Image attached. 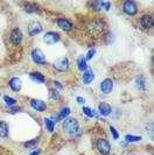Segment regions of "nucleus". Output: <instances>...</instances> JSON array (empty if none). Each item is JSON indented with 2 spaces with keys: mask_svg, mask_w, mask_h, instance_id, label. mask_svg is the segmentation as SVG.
<instances>
[{
  "mask_svg": "<svg viewBox=\"0 0 154 155\" xmlns=\"http://www.w3.org/2000/svg\"><path fill=\"white\" fill-rule=\"evenodd\" d=\"M63 130L69 134H72V133H76L78 131V121L76 119H67L64 123H63Z\"/></svg>",
  "mask_w": 154,
  "mask_h": 155,
  "instance_id": "1",
  "label": "nucleus"
},
{
  "mask_svg": "<svg viewBox=\"0 0 154 155\" xmlns=\"http://www.w3.org/2000/svg\"><path fill=\"white\" fill-rule=\"evenodd\" d=\"M97 149H98V152H99L100 154L108 155L110 153V150H111V146H110L108 140L99 139L97 141Z\"/></svg>",
  "mask_w": 154,
  "mask_h": 155,
  "instance_id": "2",
  "label": "nucleus"
},
{
  "mask_svg": "<svg viewBox=\"0 0 154 155\" xmlns=\"http://www.w3.org/2000/svg\"><path fill=\"white\" fill-rule=\"evenodd\" d=\"M123 9H124V12H125L126 14H129V15H134V14H137V12H138L137 4H136L134 1H130V0L124 2Z\"/></svg>",
  "mask_w": 154,
  "mask_h": 155,
  "instance_id": "3",
  "label": "nucleus"
},
{
  "mask_svg": "<svg viewBox=\"0 0 154 155\" xmlns=\"http://www.w3.org/2000/svg\"><path fill=\"white\" fill-rule=\"evenodd\" d=\"M54 68L59 71H67L69 69V62L65 57H61L54 62Z\"/></svg>",
  "mask_w": 154,
  "mask_h": 155,
  "instance_id": "4",
  "label": "nucleus"
},
{
  "mask_svg": "<svg viewBox=\"0 0 154 155\" xmlns=\"http://www.w3.org/2000/svg\"><path fill=\"white\" fill-rule=\"evenodd\" d=\"M32 58L33 61L38 64H45L46 63V57H45V54L40 50V49H34L32 51Z\"/></svg>",
  "mask_w": 154,
  "mask_h": 155,
  "instance_id": "5",
  "label": "nucleus"
},
{
  "mask_svg": "<svg viewBox=\"0 0 154 155\" xmlns=\"http://www.w3.org/2000/svg\"><path fill=\"white\" fill-rule=\"evenodd\" d=\"M41 31H42V26H41L40 22L33 21V22L29 23V26H28V33H29L31 36H35V35L40 34Z\"/></svg>",
  "mask_w": 154,
  "mask_h": 155,
  "instance_id": "6",
  "label": "nucleus"
},
{
  "mask_svg": "<svg viewBox=\"0 0 154 155\" xmlns=\"http://www.w3.org/2000/svg\"><path fill=\"white\" fill-rule=\"evenodd\" d=\"M59 40H60V35L55 31H48L47 34H45V38H43V41L47 45H54Z\"/></svg>",
  "mask_w": 154,
  "mask_h": 155,
  "instance_id": "7",
  "label": "nucleus"
},
{
  "mask_svg": "<svg viewBox=\"0 0 154 155\" xmlns=\"http://www.w3.org/2000/svg\"><path fill=\"white\" fill-rule=\"evenodd\" d=\"M11 41L13 45H20L22 41V33L19 28H14L11 33Z\"/></svg>",
  "mask_w": 154,
  "mask_h": 155,
  "instance_id": "8",
  "label": "nucleus"
},
{
  "mask_svg": "<svg viewBox=\"0 0 154 155\" xmlns=\"http://www.w3.org/2000/svg\"><path fill=\"white\" fill-rule=\"evenodd\" d=\"M112 89H113V82L110 79V78H106V79H104L103 82H102V84H100V90H102V92L105 93V94H108L112 91Z\"/></svg>",
  "mask_w": 154,
  "mask_h": 155,
  "instance_id": "9",
  "label": "nucleus"
},
{
  "mask_svg": "<svg viewBox=\"0 0 154 155\" xmlns=\"http://www.w3.org/2000/svg\"><path fill=\"white\" fill-rule=\"evenodd\" d=\"M57 25H59V27L63 29V31H69L72 29V23L70 22L68 19H59V21H57Z\"/></svg>",
  "mask_w": 154,
  "mask_h": 155,
  "instance_id": "10",
  "label": "nucleus"
},
{
  "mask_svg": "<svg viewBox=\"0 0 154 155\" xmlns=\"http://www.w3.org/2000/svg\"><path fill=\"white\" fill-rule=\"evenodd\" d=\"M31 106L33 109L36 110V111H40V112H42V111H45V110L47 109L46 104L42 101H38V99H32Z\"/></svg>",
  "mask_w": 154,
  "mask_h": 155,
  "instance_id": "11",
  "label": "nucleus"
},
{
  "mask_svg": "<svg viewBox=\"0 0 154 155\" xmlns=\"http://www.w3.org/2000/svg\"><path fill=\"white\" fill-rule=\"evenodd\" d=\"M98 111H99V113L102 116L106 117L111 113L112 109H111L110 104H108V103H100L99 106H98Z\"/></svg>",
  "mask_w": 154,
  "mask_h": 155,
  "instance_id": "12",
  "label": "nucleus"
},
{
  "mask_svg": "<svg viewBox=\"0 0 154 155\" xmlns=\"http://www.w3.org/2000/svg\"><path fill=\"white\" fill-rule=\"evenodd\" d=\"M141 26H142V28H145V29L151 28V27L153 26V18L151 15H144L141 18Z\"/></svg>",
  "mask_w": 154,
  "mask_h": 155,
  "instance_id": "13",
  "label": "nucleus"
},
{
  "mask_svg": "<svg viewBox=\"0 0 154 155\" xmlns=\"http://www.w3.org/2000/svg\"><path fill=\"white\" fill-rule=\"evenodd\" d=\"M9 86H11V89L13 90V91H20L21 90V81H20V78L18 77H14L12 78L11 81H9Z\"/></svg>",
  "mask_w": 154,
  "mask_h": 155,
  "instance_id": "14",
  "label": "nucleus"
},
{
  "mask_svg": "<svg viewBox=\"0 0 154 155\" xmlns=\"http://www.w3.org/2000/svg\"><path fill=\"white\" fill-rule=\"evenodd\" d=\"M93 79H95L93 71H91V70H86V71L84 72V75H83V82H84L85 84H90Z\"/></svg>",
  "mask_w": 154,
  "mask_h": 155,
  "instance_id": "15",
  "label": "nucleus"
},
{
  "mask_svg": "<svg viewBox=\"0 0 154 155\" xmlns=\"http://www.w3.org/2000/svg\"><path fill=\"white\" fill-rule=\"evenodd\" d=\"M8 135V125L0 120V138H6Z\"/></svg>",
  "mask_w": 154,
  "mask_h": 155,
  "instance_id": "16",
  "label": "nucleus"
},
{
  "mask_svg": "<svg viewBox=\"0 0 154 155\" xmlns=\"http://www.w3.org/2000/svg\"><path fill=\"white\" fill-rule=\"evenodd\" d=\"M31 78L33 79V81L38 82V83H43V82H45V77H43V75H41L40 72H32Z\"/></svg>",
  "mask_w": 154,
  "mask_h": 155,
  "instance_id": "17",
  "label": "nucleus"
},
{
  "mask_svg": "<svg viewBox=\"0 0 154 155\" xmlns=\"http://www.w3.org/2000/svg\"><path fill=\"white\" fill-rule=\"evenodd\" d=\"M86 68H88V65H86V60H85V57L81 56V57L78 58V69L81 70V71H85Z\"/></svg>",
  "mask_w": 154,
  "mask_h": 155,
  "instance_id": "18",
  "label": "nucleus"
},
{
  "mask_svg": "<svg viewBox=\"0 0 154 155\" xmlns=\"http://www.w3.org/2000/svg\"><path fill=\"white\" fill-rule=\"evenodd\" d=\"M25 11L28 12V13H35V12H38V6L34 5V4H27V5L25 6Z\"/></svg>",
  "mask_w": 154,
  "mask_h": 155,
  "instance_id": "19",
  "label": "nucleus"
},
{
  "mask_svg": "<svg viewBox=\"0 0 154 155\" xmlns=\"http://www.w3.org/2000/svg\"><path fill=\"white\" fill-rule=\"evenodd\" d=\"M45 121H46V127L47 130H48V132H54V126H55V121L53 120H50V119H45Z\"/></svg>",
  "mask_w": 154,
  "mask_h": 155,
  "instance_id": "20",
  "label": "nucleus"
},
{
  "mask_svg": "<svg viewBox=\"0 0 154 155\" xmlns=\"http://www.w3.org/2000/svg\"><path fill=\"white\" fill-rule=\"evenodd\" d=\"M70 114V109L69 107H63L60 112V116H59V119H64Z\"/></svg>",
  "mask_w": 154,
  "mask_h": 155,
  "instance_id": "21",
  "label": "nucleus"
},
{
  "mask_svg": "<svg viewBox=\"0 0 154 155\" xmlns=\"http://www.w3.org/2000/svg\"><path fill=\"white\" fill-rule=\"evenodd\" d=\"M4 101H5L6 105H8V106H13V105L16 104L15 99H13V98H11V97H8V96H4Z\"/></svg>",
  "mask_w": 154,
  "mask_h": 155,
  "instance_id": "22",
  "label": "nucleus"
},
{
  "mask_svg": "<svg viewBox=\"0 0 154 155\" xmlns=\"http://www.w3.org/2000/svg\"><path fill=\"white\" fill-rule=\"evenodd\" d=\"M125 140L127 142H137V141H140L141 140V137H134V135H126L125 137Z\"/></svg>",
  "mask_w": 154,
  "mask_h": 155,
  "instance_id": "23",
  "label": "nucleus"
},
{
  "mask_svg": "<svg viewBox=\"0 0 154 155\" xmlns=\"http://www.w3.org/2000/svg\"><path fill=\"white\" fill-rule=\"evenodd\" d=\"M83 112H84L85 114L88 117H91V118H93V117L96 116V113H95V111H92L91 109H89V107H83Z\"/></svg>",
  "mask_w": 154,
  "mask_h": 155,
  "instance_id": "24",
  "label": "nucleus"
},
{
  "mask_svg": "<svg viewBox=\"0 0 154 155\" xmlns=\"http://www.w3.org/2000/svg\"><path fill=\"white\" fill-rule=\"evenodd\" d=\"M137 85H138L141 90H144V89H145V78L139 77L138 79H137Z\"/></svg>",
  "mask_w": 154,
  "mask_h": 155,
  "instance_id": "25",
  "label": "nucleus"
},
{
  "mask_svg": "<svg viewBox=\"0 0 154 155\" xmlns=\"http://www.w3.org/2000/svg\"><path fill=\"white\" fill-rule=\"evenodd\" d=\"M95 54H96V49H91V50H89V53H88V55H86L85 60H91Z\"/></svg>",
  "mask_w": 154,
  "mask_h": 155,
  "instance_id": "26",
  "label": "nucleus"
},
{
  "mask_svg": "<svg viewBox=\"0 0 154 155\" xmlns=\"http://www.w3.org/2000/svg\"><path fill=\"white\" fill-rule=\"evenodd\" d=\"M49 97H50V99H53V98H54V99H59V98H60V94L56 92V91H53V90H52Z\"/></svg>",
  "mask_w": 154,
  "mask_h": 155,
  "instance_id": "27",
  "label": "nucleus"
},
{
  "mask_svg": "<svg viewBox=\"0 0 154 155\" xmlns=\"http://www.w3.org/2000/svg\"><path fill=\"white\" fill-rule=\"evenodd\" d=\"M36 143H38V140L34 139V140H32V141H29V142H26L25 146H26V147H32V146H34V145H36Z\"/></svg>",
  "mask_w": 154,
  "mask_h": 155,
  "instance_id": "28",
  "label": "nucleus"
},
{
  "mask_svg": "<svg viewBox=\"0 0 154 155\" xmlns=\"http://www.w3.org/2000/svg\"><path fill=\"white\" fill-rule=\"evenodd\" d=\"M110 130H111V132H112V135H113V138H115V139H118V138H119V134L117 133V131H116L115 127H113V126H111V127H110Z\"/></svg>",
  "mask_w": 154,
  "mask_h": 155,
  "instance_id": "29",
  "label": "nucleus"
},
{
  "mask_svg": "<svg viewBox=\"0 0 154 155\" xmlns=\"http://www.w3.org/2000/svg\"><path fill=\"white\" fill-rule=\"evenodd\" d=\"M102 7H104V9L109 11L110 7H111V4L110 2H102Z\"/></svg>",
  "mask_w": 154,
  "mask_h": 155,
  "instance_id": "30",
  "label": "nucleus"
},
{
  "mask_svg": "<svg viewBox=\"0 0 154 155\" xmlns=\"http://www.w3.org/2000/svg\"><path fill=\"white\" fill-rule=\"evenodd\" d=\"M77 101L79 103V104H84V98H82V97H77Z\"/></svg>",
  "mask_w": 154,
  "mask_h": 155,
  "instance_id": "31",
  "label": "nucleus"
},
{
  "mask_svg": "<svg viewBox=\"0 0 154 155\" xmlns=\"http://www.w3.org/2000/svg\"><path fill=\"white\" fill-rule=\"evenodd\" d=\"M9 111H11V113H16L18 111H20V109H11Z\"/></svg>",
  "mask_w": 154,
  "mask_h": 155,
  "instance_id": "32",
  "label": "nucleus"
},
{
  "mask_svg": "<svg viewBox=\"0 0 154 155\" xmlns=\"http://www.w3.org/2000/svg\"><path fill=\"white\" fill-rule=\"evenodd\" d=\"M40 154V150H34V152H33V153H32V155H38Z\"/></svg>",
  "mask_w": 154,
  "mask_h": 155,
  "instance_id": "33",
  "label": "nucleus"
},
{
  "mask_svg": "<svg viewBox=\"0 0 154 155\" xmlns=\"http://www.w3.org/2000/svg\"><path fill=\"white\" fill-rule=\"evenodd\" d=\"M129 155H133V154H129Z\"/></svg>",
  "mask_w": 154,
  "mask_h": 155,
  "instance_id": "34",
  "label": "nucleus"
}]
</instances>
